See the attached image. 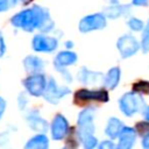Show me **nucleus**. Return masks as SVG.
I'll use <instances>...</instances> for the list:
<instances>
[{
	"instance_id": "nucleus-1",
	"label": "nucleus",
	"mask_w": 149,
	"mask_h": 149,
	"mask_svg": "<svg viewBox=\"0 0 149 149\" xmlns=\"http://www.w3.org/2000/svg\"><path fill=\"white\" fill-rule=\"evenodd\" d=\"M47 14V10L42 9L38 6H34L33 8L24 9L15 14L12 17L10 22L16 28H22L26 31H33L35 28H40Z\"/></svg>"
},
{
	"instance_id": "nucleus-2",
	"label": "nucleus",
	"mask_w": 149,
	"mask_h": 149,
	"mask_svg": "<svg viewBox=\"0 0 149 149\" xmlns=\"http://www.w3.org/2000/svg\"><path fill=\"white\" fill-rule=\"evenodd\" d=\"M119 107L126 116H133L144 107V100L139 93L128 92L120 98Z\"/></svg>"
},
{
	"instance_id": "nucleus-3",
	"label": "nucleus",
	"mask_w": 149,
	"mask_h": 149,
	"mask_svg": "<svg viewBox=\"0 0 149 149\" xmlns=\"http://www.w3.org/2000/svg\"><path fill=\"white\" fill-rule=\"evenodd\" d=\"M94 109L93 108H85L84 111H81L79 113L78 116V136L79 140L92 135L94 133V123H93V119H94Z\"/></svg>"
},
{
	"instance_id": "nucleus-4",
	"label": "nucleus",
	"mask_w": 149,
	"mask_h": 149,
	"mask_svg": "<svg viewBox=\"0 0 149 149\" xmlns=\"http://www.w3.org/2000/svg\"><path fill=\"white\" fill-rule=\"evenodd\" d=\"M116 48H118V50H119V52H120L122 58H128V57L134 56L139 51L141 45H140L139 41L133 35L126 34V35H122L118 40Z\"/></svg>"
},
{
	"instance_id": "nucleus-5",
	"label": "nucleus",
	"mask_w": 149,
	"mask_h": 149,
	"mask_svg": "<svg viewBox=\"0 0 149 149\" xmlns=\"http://www.w3.org/2000/svg\"><path fill=\"white\" fill-rule=\"evenodd\" d=\"M23 85L27 90V92L34 97H40L43 94L45 86H47V78L44 74H41L38 72L28 76L23 80Z\"/></svg>"
},
{
	"instance_id": "nucleus-6",
	"label": "nucleus",
	"mask_w": 149,
	"mask_h": 149,
	"mask_svg": "<svg viewBox=\"0 0 149 149\" xmlns=\"http://www.w3.org/2000/svg\"><path fill=\"white\" fill-rule=\"evenodd\" d=\"M106 24H107V21H106L105 14L95 13V14L87 15V16H85L80 20L79 30L81 33H88V31H92V30L104 29L106 27Z\"/></svg>"
},
{
	"instance_id": "nucleus-7",
	"label": "nucleus",
	"mask_w": 149,
	"mask_h": 149,
	"mask_svg": "<svg viewBox=\"0 0 149 149\" xmlns=\"http://www.w3.org/2000/svg\"><path fill=\"white\" fill-rule=\"evenodd\" d=\"M70 92V88L66 86H59L57 85V83L55 81V79L50 78L49 81H47V86L45 90L43 92L44 98L51 102V104H57L58 100L61 98H63L64 95H66Z\"/></svg>"
},
{
	"instance_id": "nucleus-8",
	"label": "nucleus",
	"mask_w": 149,
	"mask_h": 149,
	"mask_svg": "<svg viewBox=\"0 0 149 149\" xmlns=\"http://www.w3.org/2000/svg\"><path fill=\"white\" fill-rule=\"evenodd\" d=\"M31 45H33V49L35 51H38V52H51L57 48L58 41L55 37L44 36V35H36L33 38Z\"/></svg>"
},
{
	"instance_id": "nucleus-9",
	"label": "nucleus",
	"mask_w": 149,
	"mask_h": 149,
	"mask_svg": "<svg viewBox=\"0 0 149 149\" xmlns=\"http://www.w3.org/2000/svg\"><path fill=\"white\" fill-rule=\"evenodd\" d=\"M109 99L107 91L105 90H98V91H90V90H79L77 91L74 95V100L77 102H83V101H100V102H107Z\"/></svg>"
},
{
	"instance_id": "nucleus-10",
	"label": "nucleus",
	"mask_w": 149,
	"mask_h": 149,
	"mask_svg": "<svg viewBox=\"0 0 149 149\" xmlns=\"http://www.w3.org/2000/svg\"><path fill=\"white\" fill-rule=\"evenodd\" d=\"M69 132V123L68 120L62 115V114H57L51 123V136L54 140L59 141L65 137V135Z\"/></svg>"
},
{
	"instance_id": "nucleus-11",
	"label": "nucleus",
	"mask_w": 149,
	"mask_h": 149,
	"mask_svg": "<svg viewBox=\"0 0 149 149\" xmlns=\"http://www.w3.org/2000/svg\"><path fill=\"white\" fill-rule=\"evenodd\" d=\"M118 137H119L118 148H120V149H129L135 143L136 130H135V128H132V127H128V126H123Z\"/></svg>"
},
{
	"instance_id": "nucleus-12",
	"label": "nucleus",
	"mask_w": 149,
	"mask_h": 149,
	"mask_svg": "<svg viewBox=\"0 0 149 149\" xmlns=\"http://www.w3.org/2000/svg\"><path fill=\"white\" fill-rule=\"evenodd\" d=\"M77 62V55L72 51H61L55 57V68L58 70L70 66L71 64Z\"/></svg>"
},
{
	"instance_id": "nucleus-13",
	"label": "nucleus",
	"mask_w": 149,
	"mask_h": 149,
	"mask_svg": "<svg viewBox=\"0 0 149 149\" xmlns=\"http://www.w3.org/2000/svg\"><path fill=\"white\" fill-rule=\"evenodd\" d=\"M101 78H102L101 73L90 71L86 68H81L80 71L78 72V79L81 83H85V84H90V85L97 84V83H99V80Z\"/></svg>"
},
{
	"instance_id": "nucleus-14",
	"label": "nucleus",
	"mask_w": 149,
	"mask_h": 149,
	"mask_svg": "<svg viewBox=\"0 0 149 149\" xmlns=\"http://www.w3.org/2000/svg\"><path fill=\"white\" fill-rule=\"evenodd\" d=\"M120 77H121V71H120V68L118 66H114L112 68L107 74L105 76L104 78V85L109 88V90H113L118 86L119 81H120Z\"/></svg>"
},
{
	"instance_id": "nucleus-15",
	"label": "nucleus",
	"mask_w": 149,
	"mask_h": 149,
	"mask_svg": "<svg viewBox=\"0 0 149 149\" xmlns=\"http://www.w3.org/2000/svg\"><path fill=\"white\" fill-rule=\"evenodd\" d=\"M23 65L28 72L36 73L43 69V61L37 56H28L24 58Z\"/></svg>"
},
{
	"instance_id": "nucleus-16",
	"label": "nucleus",
	"mask_w": 149,
	"mask_h": 149,
	"mask_svg": "<svg viewBox=\"0 0 149 149\" xmlns=\"http://www.w3.org/2000/svg\"><path fill=\"white\" fill-rule=\"evenodd\" d=\"M123 125L122 122L118 119V118H111L106 125V129H105V133L108 137L111 139H115L119 136L121 129H122Z\"/></svg>"
},
{
	"instance_id": "nucleus-17",
	"label": "nucleus",
	"mask_w": 149,
	"mask_h": 149,
	"mask_svg": "<svg viewBox=\"0 0 149 149\" xmlns=\"http://www.w3.org/2000/svg\"><path fill=\"white\" fill-rule=\"evenodd\" d=\"M48 146H49V141L44 134H38L31 137L26 143V148H33V149H45L48 148Z\"/></svg>"
},
{
	"instance_id": "nucleus-18",
	"label": "nucleus",
	"mask_w": 149,
	"mask_h": 149,
	"mask_svg": "<svg viewBox=\"0 0 149 149\" xmlns=\"http://www.w3.org/2000/svg\"><path fill=\"white\" fill-rule=\"evenodd\" d=\"M128 8L129 7L126 5H119V3L112 5L109 8H107L105 10V16H107L109 19H116V17L126 14L128 12Z\"/></svg>"
},
{
	"instance_id": "nucleus-19",
	"label": "nucleus",
	"mask_w": 149,
	"mask_h": 149,
	"mask_svg": "<svg viewBox=\"0 0 149 149\" xmlns=\"http://www.w3.org/2000/svg\"><path fill=\"white\" fill-rule=\"evenodd\" d=\"M27 122L29 125V127L34 130H38V132H45L48 129V123L47 121H44L42 118L37 116V115H30L27 119Z\"/></svg>"
},
{
	"instance_id": "nucleus-20",
	"label": "nucleus",
	"mask_w": 149,
	"mask_h": 149,
	"mask_svg": "<svg viewBox=\"0 0 149 149\" xmlns=\"http://www.w3.org/2000/svg\"><path fill=\"white\" fill-rule=\"evenodd\" d=\"M141 49L144 52L149 51V20L143 27V33H142V41H141Z\"/></svg>"
},
{
	"instance_id": "nucleus-21",
	"label": "nucleus",
	"mask_w": 149,
	"mask_h": 149,
	"mask_svg": "<svg viewBox=\"0 0 149 149\" xmlns=\"http://www.w3.org/2000/svg\"><path fill=\"white\" fill-rule=\"evenodd\" d=\"M133 92L139 94H149V81L140 80L133 85Z\"/></svg>"
},
{
	"instance_id": "nucleus-22",
	"label": "nucleus",
	"mask_w": 149,
	"mask_h": 149,
	"mask_svg": "<svg viewBox=\"0 0 149 149\" xmlns=\"http://www.w3.org/2000/svg\"><path fill=\"white\" fill-rule=\"evenodd\" d=\"M128 27L133 30V31H142L143 27H144V22L137 17H130L127 22Z\"/></svg>"
},
{
	"instance_id": "nucleus-23",
	"label": "nucleus",
	"mask_w": 149,
	"mask_h": 149,
	"mask_svg": "<svg viewBox=\"0 0 149 149\" xmlns=\"http://www.w3.org/2000/svg\"><path fill=\"white\" fill-rule=\"evenodd\" d=\"M80 141L83 142L84 147L87 148V149H91V148H93V147H95L98 144V140H97V137L93 134L92 135H88V136H86L84 139H81Z\"/></svg>"
},
{
	"instance_id": "nucleus-24",
	"label": "nucleus",
	"mask_w": 149,
	"mask_h": 149,
	"mask_svg": "<svg viewBox=\"0 0 149 149\" xmlns=\"http://www.w3.org/2000/svg\"><path fill=\"white\" fill-rule=\"evenodd\" d=\"M135 130L139 132L141 135H146L149 133V121L146 120V121H141L139 123H136L135 126Z\"/></svg>"
},
{
	"instance_id": "nucleus-25",
	"label": "nucleus",
	"mask_w": 149,
	"mask_h": 149,
	"mask_svg": "<svg viewBox=\"0 0 149 149\" xmlns=\"http://www.w3.org/2000/svg\"><path fill=\"white\" fill-rule=\"evenodd\" d=\"M99 147H100L101 149H112V148H115V144H114L112 141L106 140V141H102Z\"/></svg>"
},
{
	"instance_id": "nucleus-26",
	"label": "nucleus",
	"mask_w": 149,
	"mask_h": 149,
	"mask_svg": "<svg viewBox=\"0 0 149 149\" xmlns=\"http://www.w3.org/2000/svg\"><path fill=\"white\" fill-rule=\"evenodd\" d=\"M5 51H6V44H5V41H3V37H2V34L0 33V57H2Z\"/></svg>"
},
{
	"instance_id": "nucleus-27",
	"label": "nucleus",
	"mask_w": 149,
	"mask_h": 149,
	"mask_svg": "<svg viewBox=\"0 0 149 149\" xmlns=\"http://www.w3.org/2000/svg\"><path fill=\"white\" fill-rule=\"evenodd\" d=\"M8 6H9L8 0H0V12L7 10L8 9Z\"/></svg>"
},
{
	"instance_id": "nucleus-28",
	"label": "nucleus",
	"mask_w": 149,
	"mask_h": 149,
	"mask_svg": "<svg viewBox=\"0 0 149 149\" xmlns=\"http://www.w3.org/2000/svg\"><path fill=\"white\" fill-rule=\"evenodd\" d=\"M132 3L134 6H147L149 3V0H133Z\"/></svg>"
},
{
	"instance_id": "nucleus-29",
	"label": "nucleus",
	"mask_w": 149,
	"mask_h": 149,
	"mask_svg": "<svg viewBox=\"0 0 149 149\" xmlns=\"http://www.w3.org/2000/svg\"><path fill=\"white\" fill-rule=\"evenodd\" d=\"M142 147L149 149V133L146 134V135H143V139H142Z\"/></svg>"
},
{
	"instance_id": "nucleus-30",
	"label": "nucleus",
	"mask_w": 149,
	"mask_h": 149,
	"mask_svg": "<svg viewBox=\"0 0 149 149\" xmlns=\"http://www.w3.org/2000/svg\"><path fill=\"white\" fill-rule=\"evenodd\" d=\"M142 115H143L144 120L149 121V106H146V107L142 108Z\"/></svg>"
},
{
	"instance_id": "nucleus-31",
	"label": "nucleus",
	"mask_w": 149,
	"mask_h": 149,
	"mask_svg": "<svg viewBox=\"0 0 149 149\" xmlns=\"http://www.w3.org/2000/svg\"><path fill=\"white\" fill-rule=\"evenodd\" d=\"M5 108H6V102H5V100L0 97V119H1V116H2V114H3V112H5Z\"/></svg>"
},
{
	"instance_id": "nucleus-32",
	"label": "nucleus",
	"mask_w": 149,
	"mask_h": 149,
	"mask_svg": "<svg viewBox=\"0 0 149 149\" xmlns=\"http://www.w3.org/2000/svg\"><path fill=\"white\" fill-rule=\"evenodd\" d=\"M65 45H66V48H69V49H71V48L73 47V43H72L71 41H66V42H65Z\"/></svg>"
},
{
	"instance_id": "nucleus-33",
	"label": "nucleus",
	"mask_w": 149,
	"mask_h": 149,
	"mask_svg": "<svg viewBox=\"0 0 149 149\" xmlns=\"http://www.w3.org/2000/svg\"><path fill=\"white\" fill-rule=\"evenodd\" d=\"M108 3H111V5H116V3H119V1L118 0H106Z\"/></svg>"
},
{
	"instance_id": "nucleus-34",
	"label": "nucleus",
	"mask_w": 149,
	"mask_h": 149,
	"mask_svg": "<svg viewBox=\"0 0 149 149\" xmlns=\"http://www.w3.org/2000/svg\"><path fill=\"white\" fill-rule=\"evenodd\" d=\"M22 1H26V0H22ZM28 1H29V0H28Z\"/></svg>"
}]
</instances>
